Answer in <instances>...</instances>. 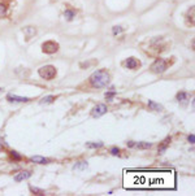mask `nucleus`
<instances>
[{"label": "nucleus", "mask_w": 195, "mask_h": 196, "mask_svg": "<svg viewBox=\"0 0 195 196\" xmlns=\"http://www.w3.org/2000/svg\"><path fill=\"white\" fill-rule=\"evenodd\" d=\"M90 83L94 86V87H104L109 83V74L107 73V70H96L91 74L90 77Z\"/></svg>", "instance_id": "obj_1"}, {"label": "nucleus", "mask_w": 195, "mask_h": 196, "mask_svg": "<svg viewBox=\"0 0 195 196\" xmlns=\"http://www.w3.org/2000/svg\"><path fill=\"white\" fill-rule=\"evenodd\" d=\"M38 73H39V76L42 77V78H44V79H52V78L56 77V69L52 65L42 66L38 70Z\"/></svg>", "instance_id": "obj_2"}, {"label": "nucleus", "mask_w": 195, "mask_h": 196, "mask_svg": "<svg viewBox=\"0 0 195 196\" xmlns=\"http://www.w3.org/2000/svg\"><path fill=\"white\" fill-rule=\"evenodd\" d=\"M166 69H168V61L164 59H157L151 66V70L153 73H164Z\"/></svg>", "instance_id": "obj_3"}, {"label": "nucleus", "mask_w": 195, "mask_h": 196, "mask_svg": "<svg viewBox=\"0 0 195 196\" xmlns=\"http://www.w3.org/2000/svg\"><path fill=\"white\" fill-rule=\"evenodd\" d=\"M59 50V44L56 42H52V40H48L42 44V51L44 53H55Z\"/></svg>", "instance_id": "obj_4"}, {"label": "nucleus", "mask_w": 195, "mask_h": 196, "mask_svg": "<svg viewBox=\"0 0 195 196\" xmlns=\"http://www.w3.org/2000/svg\"><path fill=\"white\" fill-rule=\"evenodd\" d=\"M107 113V107L104 104H98L96 107H94L92 108V111H91V114H92V117H100V116H103V114Z\"/></svg>", "instance_id": "obj_5"}, {"label": "nucleus", "mask_w": 195, "mask_h": 196, "mask_svg": "<svg viewBox=\"0 0 195 196\" xmlns=\"http://www.w3.org/2000/svg\"><path fill=\"white\" fill-rule=\"evenodd\" d=\"M125 66L127 68V69H137V68L140 66V63L135 57H129V59L125 60Z\"/></svg>", "instance_id": "obj_6"}, {"label": "nucleus", "mask_w": 195, "mask_h": 196, "mask_svg": "<svg viewBox=\"0 0 195 196\" xmlns=\"http://www.w3.org/2000/svg\"><path fill=\"white\" fill-rule=\"evenodd\" d=\"M7 100L11 101V103H26V101H29L30 99L29 98H22V96H17V95H12L9 94L8 96H7Z\"/></svg>", "instance_id": "obj_7"}, {"label": "nucleus", "mask_w": 195, "mask_h": 196, "mask_svg": "<svg viewBox=\"0 0 195 196\" xmlns=\"http://www.w3.org/2000/svg\"><path fill=\"white\" fill-rule=\"evenodd\" d=\"M30 177H31V173H29V172H22V173H18L17 175H15V181H16V182H21V181L28 179V178H30Z\"/></svg>", "instance_id": "obj_8"}, {"label": "nucleus", "mask_w": 195, "mask_h": 196, "mask_svg": "<svg viewBox=\"0 0 195 196\" xmlns=\"http://www.w3.org/2000/svg\"><path fill=\"white\" fill-rule=\"evenodd\" d=\"M127 146H129V147H137V148H150L151 147L150 143H143V142H138V143H134V142H127Z\"/></svg>", "instance_id": "obj_9"}, {"label": "nucleus", "mask_w": 195, "mask_h": 196, "mask_svg": "<svg viewBox=\"0 0 195 196\" xmlns=\"http://www.w3.org/2000/svg\"><path fill=\"white\" fill-rule=\"evenodd\" d=\"M24 33L26 34V39H30V38H33L35 35V29L34 28H31V26H29V28H26V29H24Z\"/></svg>", "instance_id": "obj_10"}, {"label": "nucleus", "mask_w": 195, "mask_h": 196, "mask_svg": "<svg viewBox=\"0 0 195 196\" xmlns=\"http://www.w3.org/2000/svg\"><path fill=\"white\" fill-rule=\"evenodd\" d=\"M64 17L68 20V21H72V20L76 17V12L72 11V9H66V11L64 12Z\"/></svg>", "instance_id": "obj_11"}, {"label": "nucleus", "mask_w": 195, "mask_h": 196, "mask_svg": "<svg viewBox=\"0 0 195 196\" xmlns=\"http://www.w3.org/2000/svg\"><path fill=\"white\" fill-rule=\"evenodd\" d=\"M148 107L151 108V109H153V111H163V105L157 104V103H155V101H152V100L148 101Z\"/></svg>", "instance_id": "obj_12"}, {"label": "nucleus", "mask_w": 195, "mask_h": 196, "mask_svg": "<svg viewBox=\"0 0 195 196\" xmlns=\"http://www.w3.org/2000/svg\"><path fill=\"white\" fill-rule=\"evenodd\" d=\"M31 161H34V163H38V164H47L48 163V160L42 157V156H34L31 159Z\"/></svg>", "instance_id": "obj_13"}, {"label": "nucleus", "mask_w": 195, "mask_h": 196, "mask_svg": "<svg viewBox=\"0 0 195 196\" xmlns=\"http://www.w3.org/2000/svg\"><path fill=\"white\" fill-rule=\"evenodd\" d=\"M169 143H171V138H166V139L164 140V143L159 147V152H160V153H163V152L166 150V147L169 146Z\"/></svg>", "instance_id": "obj_14"}, {"label": "nucleus", "mask_w": 195, "mask_h": 196, "mask_svg": "<svg viewBox=\"0 0 195 196\" xmlns=\"http://www.w3.org/2000/svg\"><path fill=\"white\" fill-rule=\"evenodd\" d=\"M87 168V163L86 161H79L78 164L74 165V170H83V169Z\"/></svg>", "instance_id": "obj_15"}, {"label": "nucleus", "mask_w": 195, "mask_h": 196, "mask_svg": "<svg viewBox=\"0 0 195 196\" xmlns=\"http://www.w3.org/2000/svg\"><path fill=\"white\" fill-rule=\"evenodd\" d=\"M56 98L55 96H52V95H50V96H44L42 100H40V103L42 104H48V103H52L53 100H55Z\"/></svg>", "instance_id": "obj_16"}, {"label": "nucleus", "mask_w": 195, "mask_h": 196, "mask_svg": "<svg viewBox=\"0 0 195 196\" xmlns=\"http://www.w3.org/2000/svg\"><path fill=\"white\" fill-rule=\"evenodd\" d=\"M187 99H189V95H187L186 92H178L177 94V100L178 101H185Z\"/></svg>", "instance_id": "obj_17"}, {"label": "nucleus", "mask_w": 195, "mask_h": 196, "mask_svg": "<svg viewBox=\"0 0 195 196\" xmlns=\"http://www.w3.org/2000/svg\"><path fill=\"white\" fill-rule=\"evenodd\" d=\"M7 11H8V7L3 3H0V17H4L7 15Z\"/></svg>", "instance_id": "obj_18"}, {"label": "nucleus", "mask_w": 195, "mask_h": 196, "mask_svg": "<svg viewBox=\"0 0 195 196\" xmlns=\"http://www.w3.org/2000/svg\"><path fill=\"white\" fill-rule=\"evenodd\" d=\"M86 147H89V148H100V147H103V143H102V142H99V143H87Z\"/></svg>", "instance_id": "obj_19"}, {"label": "nucleus", "mask_w": 195, "mask_h": 196, "mask_svg": "<svg viewBox=\"0 0 195 196\" xmlns=\"http://www.w3.org/2000/svg\"><path fill=\"white\" fill-rule=\"evenodd\" d=\"M11 156H12L13 159H16V160H20V159H21V156H20V155H18L17 152H15V151H12V152H11Z\"/></svg>", "instance_id": "obj_20"}, {"label": "nucleus", "mask_w": 195, "mask_h": 196, "mask_svg": "<svg viewBox=\"0 0 195 196\" xmlns=\"http://www.w3.org/2000/svg\"><path fill=\"white\" fill-rule=\"evenodd\" d=\"M115 94H116L115 91H111V92H107V94H105V98H107V99H108V100H109V99H112L113 96H115Z\"/></svg>", "instance_id": "obj_21"}, {"label": "nucleus", "mask_w": 195, "mask_h": 196, "mask_svg": "<svg viewBox=\"0 0 195 196\" xmlns=\"http://www.w3.org/2000/svg\"><path fill=\"white\" fill-rule=\"evenodd\" d=\"M121 31H122L121 26H115V28H113V33H115V34H118V33H121Z\"/></svg>", "instance_id": "obj_22"}, {"label": "nucleus", "mask_w": 195, "mask_h": 196, "mask_svg": "<svg viewBox=\"0 0 195 196\" xmlns=\"http://www.w3.org/2000/svg\"><path fill=\"white\" fill-rule=\"evenodd\" d=\"M112 155H118L120 153V150H118V148H112Z\"/></svg>", "instance_id": "obj_23"}, {"label": "nucleus", "mask_w": 195, "mask_h": 196, "mask_svg": "<svg viewBox=\"0 0 195 196\" xmlns=\"http://www.w3.org/2000/svg\"><path fill=\"white\" fill-rule=\"evenodd\" d=\"M189 142H190V143H195V137H194L193 134H191L190 137H189Z\"/></svg>", "instance_id": "obj_24"}]
</instances>
